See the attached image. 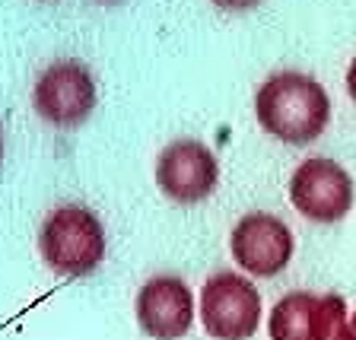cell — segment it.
<instances>
[{
	"mask_svg": "<svg viewBox=\"0 0 356 340\" xmlns=\"http://www.w3.org/2000/svg\"><path fill=\"white\" fill-rule=\"evenodd\" d=\"M315 293H289L270 311V340H315Z\"/></svg>",
	"mask_w": 356,
	"mask_h": 340,
	"instance_id": "9",
	"label": "cell"
},
{
	"mask_svg": "<svg viewBox=\"0 0 356 340\" xmlns=\"http://www.w3.org/2000/svg\"><path fill=\"white\" fill-rule=\"evenodd\" d=\"M293 207L315 222H337L353 207V178L334 159H305L289 181Z\"/></svg>",
	"mask_w": 356,
	"mask_h": 340,
	"instance_id": "4",
	"label": "cell"
},
{
	"mask_svg": "<svg viewBox=\"0 0 356 340\" xmlns=\"http://www.w3.org/2000/svg\"><path fill=\"white\" fill-rule=\"evenodd\" d=\"M350 327H353V340H356V315H353V321H350Z\"/></svg>",
	"mask_w": 356,
	"mask_h": 340,
	"instance_id": "12",
	"label": "cell"
},
{
	"mask_svg": "<svg viewBox=\"0 0 356 340\" xmlns=\"http://www.w3.org/2000/svg\"><path fill=\"white\" fill-rule=\"evenodd\" d=\"M44 264L64 277H83L105 258V229L92 210L67 204L48 213L38 236Z\"/></svg>",
	"mask_w": 356,
	"mask_h": 340,
	"instance_id": "2",
	"label": "cell"
},
{
	"mask_svg": "<svg viewBox=\"0 0 356 340\" xmlns=\"http://www.w3.org/2000/svg\"><path fill=\"white\" fill-rule=\"evenodd\" d=\"M220 165L200 140H172L156 159V185L175 204H197L216 188Z\"/></svg>",
	"mask_w": 356,
	"mask_h": 340,
	"instance_id": "5",
	"label": "cell"
},
{
	"mask_svg": "<svg viewBox=\"0 0 356 340\" xmlns=\"http://www.w3.org/2000/svg\"><path fill=\"white\" fill-rule=\"evenodd\" d=\"M315 340H353V327L347 321V302H343V296L331 293V296L318 299Z\"/></svg>",
	"mask_w": 356,
	"mask_h": 340,
	"instance_id": "10",
	"label": "cell"
},
{
	"mask_svg": "<svg viewBox=\"0 0 356 340\" xmlns=\"http://www.w3.org/2000/svg\"><path fill=\"white\" fill-rule=\"evenodd\" d=\"M96 105V83L80 60H54L35 83V108L44 121L70 127L86 121Z\"/></svg>",
	"mask_w": 356,
	"mask_h": 340,
	"instance_id": "6",
	"label": "cell"
},
{
	"mask_svg": "<svg viewBox=\"0 0 356 340\" xmlns=\"http://www.w3.org/2000/svg\"><path fill=\"white\" fill-rule=\"evenodd\" d=\"M232 258L242 270L254 277H274L293 258V232L274 213H248L236 222L229 236Z\"/></svg>",
	"mask_w": 356,
	"mask_h": 340,
	"instance_id": "7",
	"label": "cell"
},
{
	"mask_svg": "<svg viewBox=\"0 0 356 340\" xmlns=\"http://www.w3.org/2000/svg\"><path fill=\"white\" fill-rule=\"evenodd\" d=\"M254 111L270 137L286 143H312L331 121V99L318 80L299 70H280L261 83Z\"/></svg>",
	"mask_w": 356,
	"mask_h": 340,
	"instance_id": "1",
	"label": "cell"
},
{
	"mask_svg": "<svg viewBox=\"0 0 356 340\" xmlns=\"http://www.w3.org/2000/svg\"><path fill=\"white\" fill-rule=\"evenodd\" d=\"M137 321L156 340L185 337L194 321V299L185 280L178 277H153L137 293Z\"/></svg>",
	"mask_w": 356,
	"mask_h": 340,
	"instance_id": "8",
	"label": "cell"
},
{
	"mask_svg": "<svg viewBox=\"0 0 356 340\" xmlns=\"http://www.w3.org/2000/svg\"><path fill=\"white\" fill-rule=\"evenodd\" d=\"M347 89H350V96H353V102H356V58L347 70Z\"/></svg>",
	"mask_w": 356,
	"mask_h": 340,
	"instance_id": "11",
	"label": "cell"
},
{
	"mask_svg": "<svg viewBox=\"0 0 356 340\" xmlns=\"http://www.w3.org/2000/svg\"><path fill=\"white\" fill-rule=\"evenodd\" d=\"M200 321L213 340H248L261 321V296L238 274H213L200 293Z\"/></svg>",
	"mask_w": 356,
	"mask_h": 340,
	"instance_id": "3",
	"label": "cell"
}]
</instances>
